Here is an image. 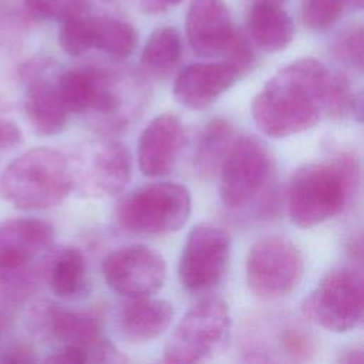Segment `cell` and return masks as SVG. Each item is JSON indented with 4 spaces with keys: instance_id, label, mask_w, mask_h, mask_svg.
<instances>
[{
    "instance_id": "obj_16",
    "label": "cell",
    "mask_w": 364,
    "mask_h": 364,
    "mask_svg": "<svg viewBox=\"0 0 364 364\" xmlns=\"http://www.w3.org/2000/svg\"><path fill=\"white\" fill-rule=\"evenodd\" d=\"M185 144L183 124L178 115L164 112L152 118L139 135L138 166L142 175L159 178L171 173Z\"/></svg>"
},
{
    "instance_id": "obj_3",
    "label": "cell",
    "mask_w": 364,
    "mask_h": 364,
    "mask_svg": "<svg viewBox=\"0 0 364 364\" xmlns=\"http://www.w3.org/2000/svg\"><path fill=\"white\" fill-rule=\"evenodd\" d=\"M73 189L68 158L51 148H33L0 173V198L24 210L60 205Z\"/></svg>"
},
{
    "instance_id": "obj_33",
    "label": "cell",
    "mask_w": 364,
    "mask_h": 364,
    "mask_svg": "<svg viewBox=\"0 0 364 364\" xmlns=\"http://www.w3.org/2000/svg\"><path fill=\"white\" fill-rule=\"evenodd\" d=\"M346 1H347V4L354 6L355 9H361L363 3H364V0H346Z\"/></svg>"
},
{
    "instance_id": "obj_14",
    "label": "cell",
    "mask_w": 364,
    "mask_h": 364,
    "mask_svg": "<svg viewBox=\"0 0 364 364\" xmlns=\"http://www.w3.org/2000/svg\"><path fill=\"white\" fill-rule=\"evenodd\" d=\"M37 321L43 331L61 341L63 346H75L87 351L90 361L115 363L125 360L104 337L98 317L91 313L46 304L38 310Z\"/></svg>"
},
{
    "instance_id": "obj_7",
    "label": "cell",
    "mask_w": 364,
    "mask_h": 364,
    "mask_svg": "<svg viewBox=\"0 0 364 364\" xmlns=\"http://www.w3.org/2000/svg\"><path fill=\"white\" fill-rule=\"evenodd\" d=\"M230 313L219 297H205L181 318L165 351L166 363H199L220 353L229 338Z\"/></svg>"
},
{
    "instance_id": "obj_25",
    "label": "cell",
    "mask_w": 364,
    "mask_h": 364,
    "mask_svg": "<svg viewBox=\"0 0 364 364\" xmlns=\"http://www.w3.org/2000/svg\"><path fill=\"white\" fill-rule=\"evenodd\" d=\"M27 10L44 20L67 21L88 14L90 0H24Z\"/></svg>"
},
{
    "instance_id": "obj_30",
    "label": "cell",
    "mask_w": 364,
    "mask_h": 364,
    "mask_svg": "<svg viewBox=\"0 0 364 364\" xmlns=\"http://www.w3.org/2000/svg\"><path fill=\"white\" fill-rule=\"evenodd\" d=\"M1 363H26L34 361L33 351L24 346H13L0 353Z\"/></svg>"
},
{
    "instance_id": "obj_11",
    "label": "cell",
    "mask_w": 364,
    "mask_h": 364,
    "mask_svg": "<svg viewBox=\"0 0 364 364\" xmlns=\"http://www.w3.org/2000/svg\"><path fill=\"white\" fill-rule=\"evenodd\" d=\"M229 257V233L209 222L198 223L183 243L178 262V279L189 291H206L223 280Z\"/></svg>"
},
{
    "instance_id": "obj_2",
    "label": "cell",
    "mask_w": 364,
    "mask_h": 364,
    "mask_svg": "<svg viewBox=\"0 0 364 364\" xmlns=\"http://www.w3.org/2000/svg\"><path fill=\"white\" fill-rule=\"evenodd\" d=\"M358 185V164L351 154L299 166L289 183L287 205L293 223L313 228L348 206Z\"/></svg>"
},
{
    "instance_id": "obj_17",
    "label": "cell",
    "mask_w": 364,
    "mask_h": 364,
    "mask_svg": "<svg viewBox=\"0 0 364 364\" xmlns=\"http://www.w3.org/2000/svg\"><path fill=\"white\" fill-rule=\"evenodd\" d=\"M240 31L223 0H192L186 14V36L202 57L226 54Z\"/></svg>"
},
{
    "instance_id": "obj_22",
    "label": "cell",
    "mask_w": 364,
    "mask_h": 364,
    "mask_svg": "<svg viewBox=\"0 0 364 364\" xmlns=\"http://www.w3.org/2000/svg\"><path fill=\"white\" fill-rule=\"evenodd\" d=\"M46 279L51 291L65 300H78L90 291L87 262L77 247H63L47 257Z\"/></svg>"
},
{
    "instance_id": "obj_27",
    "label": "cell",
    "mask_w": 364,
    "mask_h": 364,
    "mask_svg": "<svg viewBox=\"0 0 364 364\" xmlns=\"http://www.w3.org/2000/svg\"><path fill=\"white\" fill-rule=\"evenodd\" d=\"M277 343L282 353H286V355L294 361H306L316 351L314 340L303 327L299 326L283 327L279 333Z\"/></svg>"
},
{
    "instance_id": "obj_19",
    "label": "cell",
    "mask_w": 364,
    "mask_h": 364,
    "mask_svg": "<svg viewBox=\"0 0 364 364\" xmlns=\"http://www.w3.org/2000/svg\"><path fill=\"white\" fill-rule=\"evenodd\" d=\"M54 228L37 218H17L0 223V272L28 266L54 240Z\"/></svg>"
},
{
    "instance_id": "obj_26",
    "label": "cell",
    "mask_w": 364,
    "mask_h": 364,
    "mask_svg": "<svg viewBox=\"0 0 364 364\" xmlns=\"http://www.w3.org/2000/svg\"><path fill=\"white\" fill-rule=\"evenodd\" d=\"M346 6V0H303L301 21L310 30L328 28L341 17Z\"/></svg>"
},
{
    "instance_id": "obj_23",
    "label": "cell",
    "mask_w": 364,
    "mask_h": 364,
    "mask_svg": "<svg viewBox=\"0 0 364 364\" xmlns=\"http://www.w3.org/2000/svg\"><path fill=\"white\" fill-rule=\"evenodd\" d=\"M233 127L225 118L210 119L198 141L196 152L193 158V166L196 172L203 178L213 176L233 142Z\"/></svg>"
},
{
    "instance_id": "obj_32",
    "label": "cell",
    "mask_w": 364,
    "mask_h": 364,
    "mask_svg": "<svg viewBox=\"0 0 364 364\" xmlns=\"http://www.w3.org/2000/svg\"><path fill=\"white\" fill-rule=\"evenodd\" d=\"M363 348L360 346H350L346 347L343 351L338 354V361L346 363V364H361L364 361V354Z\"/></svg>"
},
{
    "instance_id": "obj_9",
    "label": "cell",
    "mask_w": 364,
    "mask_h": 364,
    "mask_svg": "<svg viewBox=\"0 0 364 364\" xmlns=\"http://www.w3.org/2000/svg\"><path fill=\"white\" fill-rule=\"evenodd\" d=\"M301 313L314 324L344 333L363 318V282L360 273L340 267L326 273L301 303Z\"/></svg>"
},
{
    "instance_id": "obj_15",
    "label": "cell",
    "mask_w": 364,
    "mask_h": 364,
    "mask_svg": "<svg viewBox=\"0 0 364 364\" xmlns=\"http://www.w3.org/2000/svg\"><path fill=\"white\" fill-rule=\"evenodd\" d=\"M50 68L51 61L40 58L26 63L20 70L21 78L27 84L24 112L31 127L41 135H55L61 132L70 117L55 80L47 77Z\"/></svg>"
},
{
    "instance_id": "obj_34",
    "label": "cell",
    "mask_w": 364,
    "mask_h": 364,
    "mask_svg": "<svg viewBox=\"0 0 364 364\" xmlns=\"http://www.w3.org/2000/svg\"><path fill=\"white\" fill-rule=\"evenodd\" d=\"M273 1H277V0H273Z\"/></svg>"
},
{
    "instance_id": "obj_24",
    "label": "cell",
    "mask_w": 364,
    "mask_h": 364,
    "mask_svg": "<svg viewBox=\"0 0 364 364\" xmlns=\"http://www.w3.org/2000/svg\"><path fill=\"white\" fill-rule=\"evenodd\" d=\"M182 57L181 34L173 27H159L146 40L141 65L145 73L154 77H166L173 71Z\"/></svg>"
},
{
    "instance_id": "obj_1",
    "label": "cell",
    "mask_w": 364,
    "mask_h": 364,
    "mask_svg": "<svg viewBox=\"0 0 364 364\" xmlns=\"http://www.w3.org/2000/svg\"><path fill=\"white\" fill-rule=\"evenodd\" d=\"M334 74L313 57L279 70L252 101V118L267 136L284 138L314 127L323 115Z\"/></svg>"
},
{
    "instance_id": "obj_12",
    "label": "cell",
    "mask_w": 364,
    "mask_h": 364,
    "mask_svg": "<svg viewBox=\"0 0 364 364\" xmlns=\"http://www.w3.org/2000/svg\"><path fill=\"white\" fill-rule=\"evenodd\" d=\"M107 284L118 294L132 297L151 296L166 279L164 257L145 245H128L112 250L102 262Z\"/></svg>"
},
{
    "instance_id": "obj_21",
    "label": "cell",
    "mask_w": 364,
    "mask_h": 364,
    "mask_svg": "<svg viewBox=\"0 0 364 364\" xmlns=\"http://www.w3.org/2000/svg\"><path fill=\"white\" fill-rule=\"evenodd\" d=\"M247 28L253 41L267 53L284 50L294 37V24L277 1H256L247 11Z\"/></svg>"
},
{
    "instance_id": "obj_13",
    "label": "cell",
    "mask_w": 364,
    "mask_h": 364,
    "mask_svg": "<svg viewBox=\"0 0 364 364\" xmlns=\"http://www.w3.org/2000/svg\"><path fill=\"white\" fill-rule=\"evenodd\" d=\"M135 28L119 18L80 16L63 23L58 34L61 48L70 55L100 50L114 60H124L135 50Z\"/></svg>"
},
{
    "instance_id": "obj_31",
    "label": "cell",
    "mask_w": 364,
    "mask_h": 364,
    "mask_svg": "<svg viewBox=\"0 0 364 364\" xmlns=\"http://www.w3.org/2000/svg\"><path fill=\"white\" fill-rule=\"evenodd\" d=\"M182 0H141V9L145 13L154 14L168 10L169 7H173L175 4L181 3Z\"/></svg>"
},
{
    "instance_id": "obj_6",
    "label": "cell",
    "mask_w": 364,
    "mask_h": 364,
    "mask_svg": "<svg viewBox=\"0 0 364 364\" xmlns=\"http://www.w3.org/2000/svg\"><path fill=\"white\" fill-rule=\"evenodd\" d=\"M151 101L146 80L131 70L100 68L88 111L84 114L101 134H119L138 121Z\"/></svg>"
},
{
    "instance_id": "obj_18",
    "label": "cell",
    "mask_w": 364,
    "mask_h": 364,
    "mask_svg": "<svg viewBox=\"0 0 364 364\" xmlns=\"http://www.w3.org/2000/svg\"><path fill=\"white\" fill-rule=\"evenodd\" d=\"M239 77V71L226 60L189 64L178 74L173 95L186 108L203 109L228 91Z\"/></svg>"
},
{
    "instance_id": "obj_29",
    "label": "cell",
    "mask_w": 364,
    "mask_h": 364,
    "mask_svg": "<svg viewBox=\"0 0 364 364\" xmlns=\"http://www.w3.org/2000/svg\"><path fill=\"white\" fill-rule=\"evenodd\" d=\"M3 109H4V107L0 101V154L13 146L20 145L23 141L21 129L18 128V125L14 121L1 115Z\"/></svg>"
},
{
    "instance_id": "obj_28",
    "label": "cell",
    "mask_w": 364,
    "mask_h": 364,
    "mask_svg": "<svg viewBox=\"0 0 364 364\" xmlns=\"http://www.w3.org/2000/svg\"><path fill=\"white\" fill-rule=\"evenodd\" d=\"M363 28L361 26L351 27L344 31L333 47L334 57L353 68H363Z\"/></svg>"
},
{
    "instance_id": "obj_4",
    "label": "cell",
    "mask_w": 364,
    "mask_h": 364,
    "mask_svg": "<svg viewBox=\"0 0 364 364\" xmlns=\"http://www.w3.org/2000/svg\"><path fill=\"white\" fill-rule=\"evenodd\" d=\"M220 198L233 210L257 206V213L273 209V156L269 148L253 135L235 138L220 164Z\"/></svg>"
},
{
    "instance_id": "obj_10",
    "label": "cell",
    "mask_w": 364,
    "mask_h": 364,
    "mask_svg": "<svg viewBox=\"0 0 364 364\" xmlns=\"http://www.w3.org/2000/svg\"><path fill=\"white\" fill-rule=\"evenodd\" d=\"M303 269V256L293 242L283 236H266L247 252L246 282L257 297L276 300L299 286Z\"/></svg>"
},
{
    "instance_id": "obj_20",
    "label": "cell",
    "mask_w": 364,
    "mask_h": 364,
    "mask_svg": "<svg viewBox=\"0 0 364 364\" xmlns=\"http://www.w3.org/2000/svg\"><path fill=\"white\" fill-rule=\"evenodd\" d=\"M173 317L172 306L159 299L132 297L118 313V331L132 344L148 343L161 336Z\"/></svg>"
},
{
    "instance_id": "obj_5",
    "label": "cell",
    "mask_w": 364,
    "mask_h": 364,
    "mask_svg": "<svg viewBox=\"0 0 364 364\" xmlns=\"http://www.w3.org/2000/svg\"><path fill=\"white\" fill-rule=\"evenodd\" d=\"M189 191L175 182H154L122 196L114 209L115 223L134 235L158 236L176 232L189 219Z\"/></svg>"
},
{
    "instance_id": "obj_8",
    "label": "cell",
    "mask_w": 364,
    "mask_h": 364,
    "mask_svg": "<svg viewBox=\"0 0 364 364\" xmlns=\"http://www.w3.org/2000/svg\"><path fill=\"white\" fill-rule=\"evenodd\" d=\"M68 162L73 189L90 198H107L121 192L132 173L128 148L111 138L81 144Z\"/></svg>"
}]
</instances>
